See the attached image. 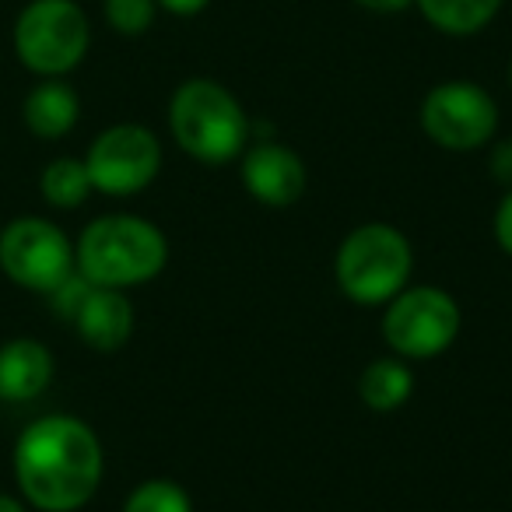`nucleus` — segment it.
Wrapping results in <instances>:
<instances>
[{"mask_svg":"<svg viewBox=\"0 0 512 512\" xmlns=\"http://www.w3.org/2000/svg\"><path fill=\"white\" fill-rule=\"evenodd\" d=\"M460 302L435 285H407L386 302L383 341L393 355L407 362H428L453 348L460 337Z\"/></svg>","mask_w":512,"mask_h":512,"instance_id":"423d86ee","label":"nucleus"},{"mask_svg":"<svg viewBox=\"0 0 512 512\" xmlns=\"http://www.w3.org/2000/svg\"><path fill=\"white\" fill-rule=\"evenodd\" d=\"M106 470L102 442L81 418L46 414L15 442V481L29 505L43 512H74L95 498Z\"/></svg>","mask_w":512,"mask_h":512,"instance_id":"f257e3e1","label":"nucleus"},{"mask_svg":"<svg viewBox=\"0 0 512 512\" xmlns=\"http://www.w3.org/2000/svg\"><path fill=\"white\" fill-rule=\"evenodd\" d=\"M169 130L200 165H228L249 148V116L221 81L190 78L169 99Z\"/></svg>","mask_w":512,"mask_h":512,"instance_id":"7ed1b4c3","label":"nucleus"},{"mask_svg":"<svg viewBox=\"0 0 512 512\" xmlns=\"http://www.w3.org/2000/svg\"><path fill=\"white\" fill-rule=\"evenodd\" d=\"M22 116H25V127H29L36 137L57 141V137L71 134L74 123H78V116H81L78 92L60 78L39 81V85L25 95Z\"/></svg>","mask_w":512,"mask_h":512,"instance_id":"ddd939ff","label":"nucleus"},{"mask_svg":"<svg viewBox=\"0 0 512 512\" xmlns=\"http://www.w3.org/2000/svg\"><path fill=\"white\" fill-rule=\"evenodd\" d=\"M158 8H165L169 15H179V18H193L211 4V0H155Z\"/></svg>","mask_w":512,"mask_h":512,"instance_id":"412c9836","label":"nucleus"},{"mask_svg":"<svg viewBox=\"0 0 512 512\" xmlns=\"http://www.w3.org/2000/svg\"><path fill=\"white\" fill-rule=\"evenodd\" d=\"M432 29L446 36H477L495 22L502 0H414Z\"/></svg>","mask_w":512,"mask_h":512,"instance_id":"2eb2a0df","label":"nucleus"},{"mask_svg":"<svg viewBox=\"0 0 512 512\" xmlns=\"http://www.w3.org/2000/svg\"><path fill=\"white\" fill-rule=\"evenodd\" d=\"M411 271V239L390 221H365L351 228L334 256L337 288L358 306H386L411 285Z\"/></svg>","mask_w":512,"mask_h":512,"instance_id":"20e7f679","label":"nucleus"},{"mask_svg":"<svg viewBox=\"0 0 512 512\" xmlns=\"http://www.w3.org/2000/svg\"><path fill=\"white\" fill-rule=\"evenodd\" d=\"M0 271L29 292L50 295L74 274V246L53 221L18 218L0 232Z\"/></svg>","mask_w":512,"mask_h":512,"instance_id":"1a4fd4ad","label":"nucleus"},{"mask_svg":"<svg viewBox=\"0 0 512 512\" xmlns=\"http://www.w3.org/2000/svg\"><path fill=\"white\" fill-rule=\"evenodd\" d=\"M0 512H25V505L11 495H0Z\"/></svg>","mask_w":512,"mask_h":512,"instance_id":"5701e85b","label":"nucleus"},{"mask_svg":"<svg viewBox=\"0 0 512 512\" xmlns=\"http://www.w3.org/2000/svg\"><path fill=\"white\" fill-rule=\"evenodd\" d=\"M53 355L36 337H15L0 348V400L25 404L50 390L53 383Z\"/></svg>","mask_w":512,"mask_h":512,"instance_id":"f8f14e48","label":"nucleus"},{"mask_svg":"<svg viewBox=\"0 0 512 512\" xmlns=\"http://www.w3.org/2000/svg\"><path fill=\"white\" fill-rule=\"evenodd\" d=\"M102 11H106V22L113 32H120V36H144L155 25L158 4L155 0H106Z\"/></svg>","mask_w":512,"mask_h":512,"instance_id":"a211bd4d","label":"nucleus"},{"mask_svg":"<svg viewBox=\"0 0 512 512\" xmlns=\"http://www.w3.org/2000/svg\"><path fill=\"white\" fill-rule=\"evenodd\" d=\"M71 323L88 348L109 355V351H120L134 334V306L120 288L92 285Z\"/></svg>","mask_w":512,"mask_h":512,"instance_id":"9b49d317","label":"nucleus"},{"mask_svg":"<svg viewBox=\"0 0 512 512\" xmlns=\"http://www.w3.org/2000/svg\"><path fill=\"white\" fill-rule=\"evenodd\" d=\"M509 88H512V64H509Z\"/></svg>","mask_w":512,"mask_h":512,"instance_id":"b1692460","label":"nucleus"},{"mask_svg":"<svg viewBox=\"0 0 512 512\" xmlns=\"http://www.w3.org/2000/svg\"><path fill=\"white\" fill-rule=\"evenodd\" d=\"M123 512H193V502L179 481L151 477V481H141L130 491Z\"/></svg>","mask_w":512,"mask_h":512,"instance_id":"f3484780","label":"nucleus"},{"mask_svg":"<svg viewBox=\"0 0 512 512\" xmlns=\"http://www.w3.org/2000/svg\"><path fill=\"white\" fill-rule=\"evenodd\" d=\"M39 193L46 204L60 207V211H74L88 200L92 193V179H88L85 158H53L39 176Z\"/></svg>","mask_w":512,"mask_h":512,"instance_id":"dca6fc26","label":"nucleus"},{"mask_svg":"<svg viewBox=\"0 0 512 512\" xmlns=\"http://www.w3.org/2000/svg\"><path fill=\"white\" fill-rule=\"evenodd\" d=\"M239 176L246 193L264 207H292L306 193L309 172L299 151H292L281 141H256L239 155Z\"/></svg>","mask_w":512,"mask_h":512,"instance_id":"9d476101","label":"nucleus"},{"mask_svg":"<svg viewBox=\"0 0 512 512\" xmlns=\"http://www.w3.org/2000/svg\"><path fill=\"white\" fill-rule=\"evenodd\" d=\"M358 397L376 414L400 411L414 397V372L407 365V358L386 355L365 365L362 376H358Z\"/></svg>","mask_w":512,"mask_h":512,"instance_id":"4468645a","label":"nucleus"},{"mask_svg":"<svg viewBox=\"0 0 512 512\" xmlns=\"http://www.w3.org/2000/svg\"><path fill=\"white\" fill-rule=\"evenodd\" d=\"M355 4L365 11H376V15H397V11L411 8L414 0H355Z\"/></svg>","mask_w":512,"mask_h":512,"instance_id":"4be33fe9","label":"nucleus"},{"mask_svg":"<svg viewBox=\"0 0 512 512\" xmlns=\"http://www.w3.org/2000/svg\"><path fill=\"white\" fill-rule=\"evenodd\" d=\"M15 57L39 78H64L85 60L92 25L74 0H29L15 18Z\"/></svg>","mask_w":512,"mask_h":512,"instance_id":"39448f33","label":"nucleus"},{"mask_svg":"<svg viewBox=\"0 0 512 512\" xmlns=\"http://www.w3.org/2000/svg\"><path fill=\"white\" fill-rule=\"evenodd\" d=\"M85 169L92 190L106 197H134L155 183L162 169V144L141 123H116L92 141Z\"/></svg>","mask_w":512,"mask_h":512,"instance_id":"6e6552de","label":"nucleus"},{"mask_svg":"<svg viewBox=\"0 0 512 512\" xmlns=\"http://www.w3.org/2000/svg\"><path fill=\"white\" fill-rule=\"evenodd\" d=\"M495 242L502 246V253L512 256V190H505L495 207Z\"/></svg>","mask_w":512,"mask_h":512,"instance_id":"6ab92c4d","label":"nucleus"},{"mask_svg":"<svg viewBox=\"0 0 512 512\" xmlns=\"http://www.w3.org/2000/svg\"><path fill=\"white\" fill-rule=\"evenodd\" d=\"M488 169L505 190H512V141H498L488 155Z\"/></svg>","mask_w":512,"mask_h":512,"instance_id":"aec40b11","label":"nucleus"},{"mask_svg":"<svg viewBox=\"0 0 512 512\" xmlns=\"http://www.w3.org/2000/svg\"><path fill=\"white\" fill-rule=\"evenodd\" d=\"M169 264V239L148 218L102 214L88 221L74 246V267L99 288H134L158 278Z\"/></svg>","mask_w":512,"mask_h":512,"instance_id":"f03ea898","label":"nucleus"},{"mask_svg":"<svg viewBox=\"0 0 512 512\" xmlns=\"http://www.w3.org/2000/svg\"><path fill=\"white\" fill-rule=\"evenodd\" d=\"M418 123L442 151H477L495 137L498 106L474 81H442L425 92Z\"/></svg>","mask_w":512,"mask_h":512,"instance_id":"0eeeda50","label":"nucleus"}]
</instances>
